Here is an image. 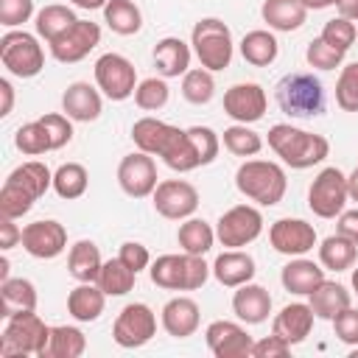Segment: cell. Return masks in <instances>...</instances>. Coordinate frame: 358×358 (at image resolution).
I'll return each mask as SVG.
<instances>
[{"label": "cell", "instance_id": "obj_31", "mask_svg": "<svg viewBox=\"0 0 358 358\" xmlns=\"http://www.w3.org/2000/svg\"><path fill=\"white\" fill-rule=\"evenodd\" d=\"M87 350V336L76 324H53L48 344L39 358H81Z\"/></svg>", "mask_w": 358, "mask_h": 358}, {"label": "cell", "instance_id": "obj_25", "mask_svg": "<svg viewBox=\"0 0 358 358\" xmlns=\"http://www.w3.org/2000/svg\"><path fill=\"white\" fill-rule=\"evenodd\" d=\"M190 56H193V48L179 39V36H162L157 45H154V67H157V76L162 78H179L190 70Z\"/></svg>", "mask_w": 358, "mask_h": 358}, {"label": "cell", "instance_id": "obj_47", "mask_svg": "<svg viewBox=\"0 0 358 358\" xmlns=\"http://www.w3.org/2000/svg\"><path fill=\"white\" fill-rule=\"evenodd\" d=\"M305 59H308V64H310V67H316V70H336V67H341L344 53H341L338 48L327 45L322 36H316V39H310V42H308Z\"/></svg>", "mask_w": 358, "mask_h": 358}, {"label": "cell", "instance_id": "obj_42", "mask_svg": "<svg viewBox=\"0 0 358 358\" xmlns=\"http://www.w3.org/2000/svg\"><path fill=\"white\" fill-rule=\"evenodd\" d=\"M221 140H224V148H227L229 154H235V157H255V154H260V148H263V137H260L255 129H249L246 123H232V126H227Z\"/></svg>", "mask_w": 358, "mask_h": 358}, {"label": "cell", "instance_id": "obj_34", "mask_svg": "<svg viewBox=\"0 0 358 358\" xmlns=\"http://www.w3.org/2000/svg\"><path fill=\"white\" fill-rule=\"evenodd\" d=\"M358 260V243H352L350 238H344L341 232L327 235L319 243V263L324 266V271H347L352 268Z\"/></svg>", "mask_w": 358, "mask_h": 358}, {"label": "cell", "instance_id": "obj_58", "mask_svg": "<svg viewBox=\"0 0 358 358\" xmlns=\"http://www.w3.org/2000/svg\"><path fill=\"white\" fill-rule=\"evenodd\" d=\"M336 11H338V17L358 22V0H338L336 3Z\"/></svg>", "mask_w": 358, "mask_h": 358}, {"label": "cell", "instance_id": "obj_7", "mask_svg": "<svg viewBox=\"0 0 358 358\" xmlns=\"http://www.w3.org/2000/svg\"><path fill=\"white\" fill-rule=\"evenodd\" d=\"M0 62L17 78H34L45 70V50L36 34L8 28L0 36Z\"/></svg>", "mask_w": 358, "mask_h": 358}, {"label": "cell", "instance_id": "obj_16", "mask_svg": "<svg viewBox=\"0 0 358 358\" xmlns=\"http://www.w3.org/2000/svg\"><path fill=\"white\" fill-rule=\"evenodd\" d=\"M268 243L274 252H280L285 257H302L319 243V235H316L313 224H308L302 218H277L268 227Z\"/></svg>", "mask_w": 358, "mask_h": 358}, {"label": "cell", "instance_id": "obj_23", "mask_svg": "<svg viewBox=\"0 0 358 358\" xmlns=\"http://www.w3.org/2000/svg\"><path fill=\"white\" fill-rule=\"evenodd\" d=\"M213 277L224 285V288H238L243 282H252L257 274L255 257L243 249H227L213 260Z\"/></svg>", "mask_w": 358, "mask_h": 358}, {"label": "cell", "instance_id": "obj_64", "mask_svg": "<svg viewBox=\"0 0 358 358\" xmlns=\"http://www.w3.org/2000/svg\"><path fill=\"white\" fill-rule=\"evenodd\" d=\"M355 168H358V165H355Z\"/></svg>", "mask_w": 358, "mask_h": 358}, {"label": "cell", "instance_id": "obj_20", "mask_svg": "<svg viewBox=\"0 0 358 358\" xmlns=\"http://www.w3.org/2000/svg\"><path fill=\"white\" fill-rule=\"evenodd\" d=\"M313 319H316V313H313L310 305H305V302H288V305L271 319V333L280 336L285 344L294 347V344H302V341L310 336Z\"/></svg>", "mask_w": 358, "mask_h": 358}, {"label": "cell", "instance_id": "obj_37", "mask_svg": "<svg viewBox=\"0 0 358 358\" xmlns=\"http://www.w3.org/2000/svg\"><path fill=\"white\" fill-rule=\"evenodd\" d=\"M76 22H78V17H76V11H73L70 6L50 3V6H45V8L36 14L34 28H36V36L50 45L53 39H59V36H62L67 28H73Z\"/></svg>", "mask_w": 358, "mask_h": 358}, {"label": "cell", "instance_id": "obj_2", "mask_svg": "<svg viewBox=\"0 0 358 358\" xmlns=\"http://www.w3.org/2000/svg\"><path fill=\"white\" fill-rule=\"evenodd\" d=\"M235 187L260 207H274L282 201L288 190V179L282 165L271 159H246L235 171Z\"/></svg>", "mask_w": 358, "mask_h": 358}, {"label": "cell", "instance_id": "obj_18", "mask_svg": "<svg viewBox=\"0 0 358 358\" xmlns=\"http://www.w3.org/2000/svg\"><path fill=\"white\" fill-rule=\"evenodd\" d=\"M266 106H268L266 90L255 81L232 84L224 92V115H229L235 123H246V126L257 123L266 115Z\"/></svg>", "mask_w": 358, "mask_h": 358}, {"label": "cell", "instance_id": "obj_1", "mask_svg": "<svg viewBox=\"0 0 358 358\" xmlns=\"http://www.w3.org/2000/svg\"><path fill=\"white\" fill-rule=\"evenodd\" d=\"M268 148L294 171L313 168L330 154V143L324 134H313L291 123H274L268 129Z\"/></svg>", "mask_w": 358, "mask_h": 358}, {"label": "cell", "instance_id": "obj_5", "mask_svg": "<svg viewBox=\"0 0 358 358\" xmlns=\"http://www.w3.org/2000/svg\"><path fill=\"white\" fill-rule=\"evenodd\" d=\"M190 48H193L199 64L207 67L210 73L227 70L232 62V53H235L232 31L218 17H201L190 31Z\"/></svg>", "mask_w": 358, "mask_h": 358}, {"label": "cell", "instance_id": "obj_52", "mask_svg": "<svg viewBox=\"0 0 358 358\" xmlns=\"http://www.w3.org/2000/svg\"><path fill=\"white\" fill-rule=\"evenodd\" d=\"M333 330H336V338L341 344H350V347H358V308H344L333 322Z\"/></svg>", "mask_w": 358, "mask_h": 358}, {"label": "cell", "instance_id": "obj_35", "mask_svg": "<svg viewBox=\"0 0 358 358\" xmlns=\"http://www.w3.org/2000/svg\"><path fill=\"white\" fill-rule=\"evenodd\" d=\"M238 48H241L243 62L252 64V67H268V64L277 59V53H280V42H277V36H274L271 31H266V28H255V31H249V34L241 39Z\"/></svg>", "mask_w": 358, "mask_h": 358}, {"label": "cell", "instance_id": "obj_53", "mask_svg": "<svg viewBox=\"0 0 358 358\" xmlns=\"http://www.w3.org/2000/svg\"><path fill=\"white\" fill-rule=\"evenodd\" d=\"M117 257H120L129 268H134L137 274H140L143 268L151 266V252H148V246H143V243H137V241H126V243H120Z\"/></svg>", "mask_w": 358, "mask_h": 358}, {"label": "cell", "instance_id": "obj_50", "mask_svg": "<svg viewBox=\"0 0 358 358\" xmlns=\"http://www.w3.org/2000/svg\"><path fill=\"white\" fill-rule=\"evenodd\" d=\"M187 134H190V140H193V145H196V151H199L201 165H210V162L218 157L221 137H218L210 126H190V129H187Z\"/></svg>", "mask_w": 358, "mask_h": 358}, {"label": "cell", "instance_id": "obj_30", "mask_svg": "<svg viewBox=\"0 0 358 358\" xmlns=\"http://www.w3.org/2000/svg\"><path fill=\"white\" fill-rule=\"evenodd\" d=\"M6 182L14 185V187H20L22 193H28L36 201V199H42L48 193V187H53V171L45 162H39V159H28V162L17 165L6 176Z\"/></svg>", "mask_w": 358, "mask_h": 358}, {"label": "cell", "instance_id": "obj_60", "mask_svg": "<svg viewBox=\"0 0 358 358\" xmlns=\"http://www.w3.org/2000/svg\"><path fill=\"white\" fill-rule=\"evenodd\" d=\"M347 193H350V199H352V201H358V168L347 176Z\"/></svg>", "mask_w": 358, "mask_h": 358}, {"label": "cell", "instance_id": "obj_48", "mask_svg": "<svg viewBox=\"0 0 358 358\" xmlns=\"http://www.w3.org/2000/svg\"><path fill=\"white\" fill-rule=\"evenodd\" d=\"M34 204L36 201L28 193H22L20 187L3 182V187H0V215H6V218H22L25 213H31Z\"/></svg>", "mask_w": 358, "mask_h": 358}, {"label": "cell", "instance_id": "obj_36", "mask_svg": "<svg viewBox=\"0 0 358 358\" xmlns=\"http://www.w3.org/2000/svg\"><path fill=\"white\" fill-rule=\"evenodd\" d=\"M103 22L117 36H134L143 28V11L134 0H109L103 6Z\"/></svg>", "mask_w": 358, "mask_h": 358}, {"label": "cell", "instance_id": "obj_59", "mask_svg": "<svg viewBox=\"0 0 358 358\" xmlns=\"http://www.w3.org/2000/svg\"><path fill=\"white\" fill-rule=\"evenodd\" d=\"M67 3H73V6H78L84 11H95V8H103L109 0H67Z\"/></svg>", "mask_w": 358, "mask_h": 358}, {"label": "cell", "instance_id": "obj_19", "mask_svg": "<svg viewBox=\"0 0 358 358\" xmlns=\"http://www.w3.org/2000/svg\"><path fill=\"white\" fill-rule=\"evenodd\" d=\"M62 112L76 123H92L103 112L101 90L90 81H73L62 95Z\"/></svg>", "mask_w": 358, "mask_h": 358}, {"label": "cell", "instance_id": "obj_55", "mask_svg": "<svg viewBox=\"0 0 358 358\" xmlns=\"http://www.w3.org/2000/svg\"><path fill=\"white\" fill-rule=\"evenodd\" d=\"M14 221H17V218L0 215V249H3V252H8V249H14L17 243H22V229H20Z\"/></svg>", "mask_w": 358, "mask_h": 358}, {"label": "cell", "instance_id": "obj_51", "mask_svg": "<svg viewBox=\"0 0 358 358\" xmlns=\"http://www.w3.org/2000/svg\"><path fill=\"white\" fill-rule=\"evenodd\" d=\"M34 17V0H0V25L20 28Z\"/></svg>", "mask_w": 358, "mask_h": 358}, {"label": "cell", "instance_id": "obj_62", "mask_svg": "<svg viewBox=\"0 0 358 358\" xmlns=\"http://www.w3.org/2000/svg\"><path fill=\"white\" fill-rule=\"evenodd\" d=\"M8 280V257H0V282Z\"/></svg>", "mask_w": 358, "mask_h": 358}, {"label": "cell", "instance_id": "obj_28", "mask_svg": "<svg viewBox=\"0 0 358 358\" xmlns=\"http://www.w3.org/2000/svg\"><path fill=\"white\" fill-rule=\"evenodd\" d=\"M308 299H310L308 305L313 308L316 319H324V322H333L344 308L352 305V294H350L341 282L327 280V277L313 288V294H310Z\"/></svg>", "mask_w": 358, "mask_h": 358}, {"label": "cell", "instance_id": "obj_10", "mask_svg": "<svg viewBox=\"0 0 358 358\" xmlns=\"http://www.w3.org/2000/svg\"><path fill=\"white\" fill-rule=\"evenodd\" d=\"M157 336V313L145 302H129L120 308L112 324V338L123 350H137Z\"/></svg>", "mask_w": 358, "mask_h": 358}, {"label": "cell", "instance_id": "obj_22", "mask_svg": "<svg viewBox=\"0 0 358 358\" xmlns=\"http://www.w3.org/2000/svg\"><path fill=\"white\" fill-rule=\"evenodd\" d=\"M159 322H162V330L173 338H187L199 330L201 324V310H199V302L190 299V296H173L162 305V313H159Z\"/></svg>", "mask_w": 358, "mask_h": 358}, {"label": "cell", "instance_id": "obj_12", "mask_svg": "<svg viewBox=\"0 0 358 358\" xmlns=\"http://www.w3.org/2000/svg\"><path fill=\"white\" fill-rule=\"evenodd\" d=\"M207 350L215 358H252V344L255 338L243 327V322H229V319H215L204 330Z\"/></svg>", "mask_w": 358, "mask_h": 358}, {"label": "cell", "instance_id": "obj_61", "mask_svg": "<svg viewBox=\"0 0 358 358\" xmlns=\"http://www.w3.org/2000/svg\"><path fill=\"white\" fill-rule=\"evenodd\" d=\"M302 3H305V8H308V11H322V8L336 6L338 0H302Z\"/></svg>", "mask_w": 358, "mask_h": 358}, {"label": "cell", "instance_id": "obj_17", "mask_svg": "<svg viewBox=\"0 0 358 358\" xmlns=\"http://www.w3.org/2000/svg\"><path fill=\"white\" fill-rule=\"evenodd\" d=\"M22 249L36 260H53L67 249V229L53 218L22 227Z\"/></svg>", "mask_w": 358, "mask_h": 358}, {"label": "cell", "instance_id": "obj_33", "mask_svg": "<svg viewBox=\"0 0 358 358\" xmlns=\"http://www.w3.org/2000/svg\"><path fill=\"white\" fill-rule=\"evenodd\" d=\"M0 316L8 319L20 310H36V288L25 277H8L0 282Z\"/></svg>", "mask_w": 358, "mask_h": 358}, {"label": "cell", "instance_id": "obj_63", "mask_svg": "<svg viewBox=\"0 0 358 358\" xmlns=\"http://www.w3.org/2000/svg\"><path fill=\"white\" fill-rule=\"evenodd\" d=\"M352 294L358 296V266L352 268Z\"/></svg>", "mask_w": 358, "mask_h": 358}, {"label": "cell", "instance_id": "obj_49", "mask_svg": "<svg viewBox=\"0 0 358 358\" xmlns=\"http://www.w3.org/2000/svg\"><path fill=\"white\" fill-rule=\"evenodd\" d=\"M39 123L45 126V131H48V137H50V148H53V151L64 148V145L73 140V120H70L67 115H62V112H48V115H42V117H39Z\"/></svg>", "mask_w": 358, "mask_h": 358}, {"label": "cell", "instance_id": "obj_4", "mask_svg": "<svg viewBox=\"0 0 358 358\" xmlns=\"http://www.w3.org/2000/svg\"><path fill=\"white\" fill-rule=\"evenodd\" d=\"M213 268L204 263V255H159L148 266V277L154 285L165 291H199Z\"/></svg>", "mask_w": 358, "mask_h": 358}, {"label": "cell", "instance_id": "obj_43", "mask_svg": "<svg viewBox=\"0 0 358 358\" xmlns=\"http://www.w3.org/2000/svg\"><path fill=\"white\" fill-rule=\"evenodd\" d=\"M14 145H17V151H22L25 157H39V154L53 151V148H50V137H48L45 126L39 123V117L31 120V123H22V126L17 129Z\"/></svg>", "mask_w": 358, "mask_h": 358}, {"label": "cell", "instance_id": "obj_56", "mask_svg": "<svg viewBox=\"0 0 358 358\" xmlns=\"http://www.w3.org/2000/svg\"><path fill=\"white\" fill-rule=\"evenodd\" d=\"M336 232H341L344 238H350L352 243H358V207L355 210H344L336 221Z\"/></svg>", "mask_w": 358, "mask_h": 358}, {"label": "cell", "instance_id": "obj_13", "mask_svg": "<svg viewBox=\"0 0 358 358\" xmlns=\"http://www.w3.org/2000/svg\"><path fill=\"white\" fill-rule=\"evenodd\" d=\"M151 199L154 210L168 221H185L199 210V190L185 179H162Z\"/></svg>", "mask_w": 358, "mask_h": 358}, {"label": "cell", "instance_id": "obj_26", "mask_svg": "<svg viewBox=\"0 0 358 358\" xmlns=\"http://www.w3.org/2000/svg\"><path fill=\"white\" fill-rule=\"evenodd\" d=\"M324 280V266L322 263H313L308 260L305 255L302 257H291L282 271H280V282L285 291L296 294V296H310L313 288Z\"/></svg>", "mask_w": 358, "mask_h": 358}, {"label": "cell", "instance_id": "obj_27", "mask_svg": "<svg viewBox=\"0 0 358 358\" xmlns=\"http://www.w3.org/2000/svg\"><path fill=\"white\" fill-rule=\"evenodd\" d=\"M260 17L271 31L280 34H291L296 28L305 25L308 20V8L302 0H263L260 6Z\"/></svg>", "mask_w": 358, "mask_h": 358}, {"label": "cell", "instance_id": "obj_21", "mask_svg": "<svg viewBox=\"0 0 358 358\" xmlns=\"http://www.w3.org/2000/svg\"><path fill=\"white\" fill-rule=\"evenodd\" d=\"M179 131H182L179 126H171L159 117H140L131 126V140H134L137 151H145L151 157H162L173 145Z\"/></svg>", "mask_w": 358, "mask_h": 358}, {"label": "cell", "instance_id": "obj_44", "mask_svg": "<svg viewBox=\"0 0 358 358\" xmlns=\"http://www.w3.org/2000/svg\"><path fill=\"white\" fill-rule=\"evenodd\" d=\"M168 98H171V87H168V81H165L162 76L143 78V81L137 84V90H134V103H137L140 109H145V112L162 109V106L168 103Z\"/></svg>", "mask_w": 358, "mask_h": 358}, {"label": "cell", "instance_id": "obj_57", "mask_svg": "<svg viewBox=\"0 0 358 358\" xmlns=\"http://www.w3.org/2000/svg\"><path fill=\"white\" fill-rule=\"evenodd\" d=\"M0 95H3L0 115L6 117V115H11V109H14V87H11V81H8V78H0Z\"/></svg>", "mask_w": 358, "mask_h": 358}, {"label": "cell", "instance_id": "obj_9", "mask_svg": "<svg viewBox=\"0 0 358 358\" xmlns=\"http://www.w3.org/2000/svg\"><path fill=\"white\" fill-rule=\"evenodd\" d=\"M263 232V213L255 204H235L215 221V238L227 249H243Z\"/></svg>", "mask_w": 358, "mask_h": 358}, {"label": "cell", "instance_id": "obj_40", "mask_svg": "<svg viewBox=\"0 0 358 358\" xmlns=\"http://www.w3.org/2000/svg\"><path fill=\"white\" fill-rule=\"evenodd\" d=\"M134 280H137L134 268H129L120 257H109V260H103L101 274H98L95 282L103 288L106 296H126L134 288Z\"/></svg>", "mask_w": 358, "mask_h": 358}, {"label": "cell", "instance_id": "obj_39", "mask_svg": "<svg viewBox=\"0 0 358 358\" xmlns=\"http://www.w3.org/2000/svg\"><path fill=\"white\" fill-rule=\"evenodd\" d=\"M90 187V173L81 162H62L56 171H53V190L59 199H81Z\"/></svg>", "mask_w": 358, "mask_h": 358}, {"label": "cell", "instance_id": "obj_24", "mask_svg": "<svg viewBox=\"0 0 358 358\" xmlns=\"http://www.w3.org/2000/svg\"><path fill=\"white\" fill-rule=\"evenodd\" d=\"M232 313L243 324H263L271 313V294L257 282H243L232 294Z\"/></svg>", "mask_w": 358, "mask_h": 358}, {"label": "cell", "instance_id": "obj_14", "mask_svg": "<svg viewBox=\"0 0 358 358\" xmlns=\"http://www.w3.org/2000/svg\"><path fill=\"white\" fill-rule=\"evenodd\" d=\"M157 162L145 151H131L117 165V185L131 199H145L157 190Z\"/></svg>", "mask_w": 358, "mask_h": 358}, {"label": "cell", "instance_id": "obj_6", "mask_svg": "<svg viewBox=\"0 0 358 358\" xmlns=\"http://www.w3.org/2000/svg\"><path fill=\"white\" fill-rule=\"evenodd\" d=\"M50 324L42 322L36 310H20L6 319L3 336H0V355L3 358H20V355H42L48 344Z\"/></svg>", "mask_w": 358, "mask_h": 358}, {"label": "cell", "instance_id": "obj_8", "mask_svg": "<svg viewBox=\"0 0 358 358\" xmlns=\"http://www.w3.org/2000/svg\"><path fill=\"white\" fill-rule=\"evenodd\" d=\"M350 193H347V173L336 165H327L316 173L308 187V207L319 218H338L344 213Z\"/></svg>", "mask_w": 358, "mask_h": 358}, {"label": "cell", "instance_id": "obj_29", "mask_svg": "<svg viewBox=\"0 0 358 358\" xmlns=\"http://www.w3.org/2000/svg\"><path fill=\"white\" fill-rule=\"evenodd\" d=\"M106 308V294L98 282H78L67 294V313L76 322H98Z\"/></svg>", "mask_w": 358, "mask_h": 358}, {"label": "cell", "instance_id": "obj_3", "mask_svg": "<svg viewBox=\"0 0 358 358\" xmlns=\"http://www.w3.org/2000/svg\"><path fill=\"white\" fill-rule=\"evenodd\" d=\"M277 106L288 117H316L324 112V87L313 73H285L274 87Z\"/></svg>", "mask_w": 358, "mask_h": 358}, {"label": "cell", "instance_id": "obj_11", "mask_svg": "<svg viewBox=\"0 0 358 358\" xmlns=\"http://www.w3.org/2000/svg\"><path fill=\"white\" fill-rule=\"evenodd\" d=\"M95 87L109 98V101H126L137 90V70L123 53H103L95 67Z\"/></svg>", "mask_w": 358, "mask_h": 358}, {"label": "cell", "instance_id": "obj_54", "mask_svg": "<svg viewBox=\"0 0 358 358\" xmlns=\"http://www.w3.org/2000/svg\"><path fill=\"white\" fill-rule=\"evenodd\" d=\"M291 352V344H285L280 336H266L252 344V358H285Z\"/></svg>", "mask_w": 358, "mask_h": 358}, {"label": "cell", "instance_id": "obj_46", "mask_svg": "<svg viewBox=\"0 0 358 358\" xmlns=\"http://www.w3.org/2000/svg\"><path fill=\"white\" fill-rule=\"evenodd\" d=\"M336 103L344 112H358V62L341 67L336 81Z\"/></svg>", "mask_w": 358, "mask_h": 358}, {"label": "cell", "instance_id": "obj_38", "mask_svg": "<svg viewBox=\"0 0 358 358\" xmlns=\"http://www.w3.org/2000/svg\"><path fill=\"white\" fill-rule=\"evenodd\" d=\"M215 229L204 221V218H185L176 229V243L182 246V252L187 255H207L215 243Z\"/></svg>", "mask_w": 358, "mask_h": 358}, {"label": "cell", "instance_id": "obj_41", "mask_svg": "<svg viewBox=\"0 0 358 358\" xmlns=\"http://www.w3.org/2000/svg\"><path fill=\"white\" fill-rule=\"evenodd\" d=\"M182 95L187 103H196V106H204L213 101L215 95V81H213V73L207 67H193L182 76Z\"/></svg>", "mask_w": 358, "mask_h": 358}, {"label": "cell", "instance_id": "obj_15", "mask_svg": "<svg viewBox=\"0 0 358 358\" xmlns=\"http://www.w3.org/2000/svg\"><path fill=\"white\" fill-rule=\"evenodd\" d=\"M101 45V25L92 20H78L73 28H67L59 39L50 42V56L62 64H76L87 59Z\"/></svg>", "mask_w": 358, "mask_h": 358}, {"label": "cell", "instance_id": "obj_45", "mask_svg": "<svg viewBox=\"0 0 358 358\" xmlns=\"http://www.w3.org/2000/svg\"><path fill=\"white\" fill-rule=\"evenodd\" d=\"M327 45H333V48H338L341 53H347L350 48H352V42L358 39V28H355V22L352 20H344V17H333V20H327L324 22V28H322V34H319Z\"/></svg>", "mask_w": 358, "mask_h": 358}, {"label": "cell", "instance_id": "obj_32", "mask_svg": "<svg viewBox=\"0 0 358 358\" xmlns=\"http://www.w3.org/2000/svg\"><path fill=\"white\" fill-rule=\"evenodd\" d=\"M101 249L92 243V241H76L70 246V255H67V271L73 280L78 282H95L98 274H101Z\"/></svg>", "mask_w": 358, "mask_h": 358}]
</instances>
